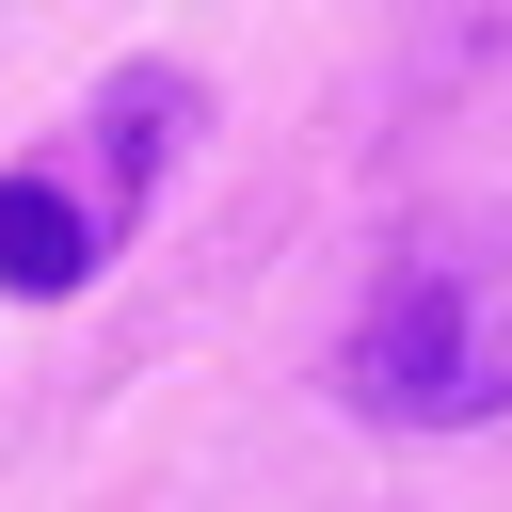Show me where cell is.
I'll return each mask as SVG.
<instances>
[{
	"label": "cell",
	"instance_id": "obj_1",
	"mask_svg": "<svg viewBox=\"0 0 512 512\" xmlns=\"http://www.w3.org/2000/svg\"><path fill=\"white\" fill-rule=\"evenodd\" d=\"M352 416L384 432H480L512 416V224H432L384 256V288L352 304V352H336Z\"/></svg>",
	"mask_w": 512,
	"mask_h": 512
},
{
	"label": "cell",
	"instance_id": "obj_2",
	"mask_svg": "<svg viewBox=\"0 0 512 512\" xmlns=\"http://www.w3.org/2000/svg\"><path fill=\"white\" fill-rule=\"evenodd\" d=\"M80 272H96V208H80L64 176H0V288L64 304Z\"/></svg>",
	"mask_w": 512,
	"mask_h": 512
}]
</instances>
